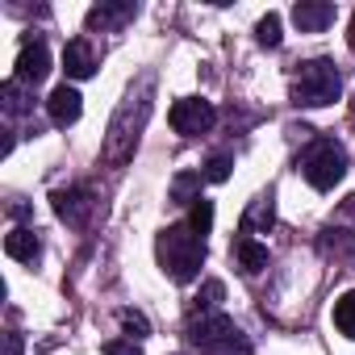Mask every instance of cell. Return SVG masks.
<instances>
[{
	"label": "cell",
	"mask_w": 355,
	"mask_h": 355,
	"mask_svg": "<svg viewBox=\"0 0 355 355\" xmlns=\"http://www.w3.org/2000/svg\"><path fill=\"white\" fill-rule=\"evenodd\" d=\"M155 255L163 263V272L175 280V284H189L201 276V263H205V239L189 226V222H175L159 234L155 243Z\"/></svg>",
	"instance_id": "cell-1"
},
{
	"label": "cell",
	"mask_w": 355,
	"mask_h": 355,
	"mask_svg": "<svg viewBox=\"0 0 355 355\" xmlns=\"http://www.w3.org/2000/svg\"><path fill=\"white\" fill-rule=\"evenodd\" d=\"M146 117H150V80H146L138 92H130V96L121 101V109L113 113V121H109V142H105V159H109V163H125V159H130V150L138 146V134H142Z\"/></svg>",
	"instance_id": "cell-2"
},
{
	"label": "cell",
	"mask_w": 355,
	"mask_h": 355,
	"mask_svg": "<svg viewBox=\"0 0 355 355\" xmlns=\"http://www.w3.org/2000/svg\"><path fill=\"white\" fill-rule=\"evenodd\" d=\"M338 92H343V76H338V67L330 59H309L293 76V105L322 109V105H334Z\"/></svg>",
	"instance_id": "cell-3"
},
{
	"label": "cell",
	"mask_w": 355,
	"mask_h": 355,
	"mask_svg": "<svg viewBox=\"0 0 355 355\" xmlns=\"http://www.w3.org/2000/svg\"><path fill=\"white\" fill-rule=\"evenodd\" d=\"M189 343H193L201 355H251L247 334H243L230 318H222V313L193 322V326H189Z\"/></svg>",
	"instance_id": "cell-4"
},
{
	"label": "cell",
	"mask_w": 355,
	"mask_h": 355,
	"mask_svg": "<svg viewBox=\"0 0 355 355\" xmlns=\"http://www.w3.org/2000/svg\"><path fill=\"white\" fill-rule=\"evenodd\" d=\"M301 171H305V180H309L318 193H330V189L343 180V175H347V155H343L338 142L322 138V142H313V146L305 150Z\"/></svg>",
	"instance_id": "cell-5"
},
{
	"label": "cell",
	"mask_w": 355,
	"mask_h": 355,
	"mask_svg": "<svg viewBox=\"0 0 355 355\" xmlns=\"http://www.w3.org/2000/svg\"><path fill=\"white\" fill-rule=\"evenodd\" d=\"M218 121L214 105L201 101V96H184V101H175L171 105V130L175 134H184V138H197V134H209Z\"/></svg>",
	"instance_id": "cell-6"
},
{
	"label": "cell",
	"mask_w": 355,
	"mask_h": 355,
	"mask_svg": "<svg viewBox=\"0 0 355 355\" xmlns=\"http://www.w3.org/2000/svg\"><path fill=\"white\" fill-rule=\"evenodd\" d=\"M334 17H338V9L330 0H301V5H293V21L301 34H318V30L334 26Z\"/></svg>",
	"instance_id": "cell-7"
},
{
	"label": "cell",
	"mask_w": 355,
	"mask_h": 355,
	"mask_svg": "<svg viewBox=\"0 0 355 355\" xmlns=\"http://www.w3.org/2000/svg\"><path fill=\"white\" fill-rule=\"evenodd\" d=\"M46 113H51L55 125H76L80 113H84V96H80L71 84H59V88L51 92V101H46Z\"/></svg>",
	"instance_id": "cell-8"
},
{
	"label": "cell",
	"mask_w": 355,
	"mask_h": 355,
	"mask_svg": "<svg viewBox=\"0 0 355 355\" xmlns=\"http://www.w3.org/2000/svg\"><path fill=\"white\" fill-rule=\"evenodd\" d=\"M55 214L67 226H84L88 214H92V193L88 189H63V193H55Z\"/></svg>",
	"instance_id": "cell-9"
},
{
	"label": "cell",
	"mask_w": 355,
	"mask_h": 355,
	"mask_svg": "<svg viewBox=\"0 0 355 355\" xmlns=\"http://www.w3.org/2000/svg\"><path fill=\"white\" fill-rule=\"evenodd\" d=\"M46 71H51V51H46L42 42H30V46L21 51V59H17V80L34 88V84L46 80Z\"/></svg>",
	"instance_id": "cell-10"
},
{
	"label": "cell",
	"mask_w": 355,
	"mask_h": 355,
	"mask_svg": "<svg viewBox=\"0 0 355 355\" xmlns=\"http://www.w3.org/2000/svg\"><path fill=\"white\" fill-rule=\"evenodd\" d=\"M63 67H67V76H71V80H88V76L96 71L92 42H88V38H71V42L63 46Z\"/></svg>",
	"instance_id": "cell-11"
},
{
	"label": "cell",
	"mask_w": 355,
	"mask_h": 355,
	"mask_svg": "<svg viewBox=\"0 0 355 355\" xmlns=\"http://www.w3.org/2000/svg\"><path fill=\"white\" fill-rule=\"evenodd\" d=\"M5 251H9V259L34 263V259L42 255V239H38L30 226H17V230H9V234H5Z\"/></svg>",
	"instance_id": "cell-12"
},
{
	"label": "cell",
	"mask_w": 355,
	"mask_h": 355,
	"mask_svg": "<svg viewBox=\"0 0 355 355\" xmlns=\"http://www.w3.org/2000/svg\"><path fill=\"white\" fill-rule=\"evenodd\" d=\"M234 259H239V268H243L247 276H255V272H263V268H268V247H263V243H255L251 234H243V239L234 243Z\"/></svg>",
	"instance_id": "cell-13"
},
{
	"label": "cell",
	"mask_w": 355,
	"mask_h": 355,
	"mask_svg": "<svg viewBox=\"0 0 355 355\" xmlns=\"http://www.w3.org/2000/svg\"><path fill=\"white\" fill-rule=\"evenodd\" d=\"M138 9L130 5H96V9H88V30H113V26H121V21H130Z\"/></svg>",
	"instance_id": "cell-14"
},
{
	"label": "cell",
	"mask_w": 355,
	"mask_h": 355,
	"mask_svg": "<svg viewBox=\"0 0 355 355\" xmlns=\"http://www.w3.org/2000/svg\"><path fill=\"white\" fill-rule=\"evenodd\" d=\"M272 218H276L272 193L255 197V201H251V209H247V218H243V234H251V230H268V226H272Z\"/></svg>",
	"instance_id": "cell-15"
},
{
	"label": "cell",
	"mask_w": 355,
	"mask_h": 355,
	"mask_svg": "<svg viewBox=\"0 0 355 355\" xmlns=\"http://www.w3.org/2000/svg\"><path fill=\"white\" fill-rule=\"evenodd\" d=\"M334 326H338V334L355 338V288L334 301Z\"/></svg>",
	"instance_id": "cell-16"
},
{
	"label": "cell",
	"mask_w": 355,
	"mask_h": 355,
	"mask_svg": "<svg viewBox=\"0 0 355 355\" xmlns=\"http://www.w3.org/2000/svg\"><path fill=\"white\" fill-rule=\"evenodd\" d=\"M222 301H226V284H222V280H205L201 293H197V309H201L205 318H214Z\"/></svg>",
	"instance_id": "cell-17"
},
{
	"label": "cell",
	"mask_w": 355,
	"mask_h": 355,
	"mask_svg": "<svg viewBox=\"0 0 355 355\" xmlns=\"http://www.w3.org/2000/svg\"><path fill=\"white\" fill-rule=\"evenodd\" d=\"M197 189H201V175H197V171L175 175V184H171V201H180V205H189V201H201V197H197Z\"/></svg>",
	"instance_id": "cell-18"
},
{
	"label": "cell",
	"mask_w": 355,
	"mask_h": 355,
	"mask_svg": "<svg viewBox=\"0 0 355 355\" xmlns=\"http://www.w3.org/2000/svg\"><path fill=\"white\" fill-rule=\"evenodd\" d=\"M189 226H193V230H197V234L205 239V234L214 230V201H205V197H201V201H193V214H189Z\"/></svg>",
	"instance_id": "cell-19"
},
{
	"label": "cell",
	"mask_w": 355,
	"mask_h": 355,
	"mask_svg": "<svg viewBox=\"0 0 355 355\" xmlns=\"http://www.w3.org/2000/svg\"><path fill=\"white\" fill-rule=\"evenodd\" d=\"M255 38H259V46H272V51H276L280 38H284V34H280V13H268V17L255 26Z\"/></svg>",
	"instance_id": "cell-20"
},
{
	"label": "cell",
	"mask_w": 355,
	"mask_h": 355,
	"mask_svg": "<svg viewBox=\"0 0 355 355\" xmlns=\"http://www.w3.org/2000/svg\"><path fill=\"white\" fill-rule=\"evenodd\" d=\"M117 318H121V330H125V338H134V343H138V338H146V334H150V322H146L138 309H121Z\"/></svg>",
	"instance_id": "cell-21"
},
{
	"label": "cell",
	"mask_w": 355,
	"mask_h": 355,
	"mask_svg": "<svg viewBox=\"0 0 355 355\" xmlns=\"http://www.w3.org/2000/svg\"><path fill=\"white\" fill-rule=\"evenodd\" d=\"M21 88H30V84L9 80L5 88H0V96H5V109H9V113H26V109H30V101H26V92H21Z\"/></svg>",
	"instance_id": "cell-22"
},
{
	"label": "cell",
	"mask_w": 355,
	"mask_h": 355,
	"mask_svg": "<svg viewBox=\"0 0 355 355\" xmlns=\"http://www.w3.org/2000/svg\"><path fill=\"white\" fill-rule=\"evenodd\" d=\"M322 251L351 255V251H355V234H343V230H322Z\"/></svg>",
	"instance_id": "cell-23"
},
{
	"label": "cell",
	"mask_w": 355,
	"mask_h": 355,
	"mask_svg": "<svg viewBox=\"0 0 355 355\" xmlns=\"http://www.w3.org/2000/svg\"><path fill=\"white\" fill-rule=\"evenodd\" d=\"M230 167H234V159H230V155H214V159L205 163V180H214V184L230 180Z\"/></svg>",
	"instance_id": "cell-24"
},
{
	"label": "cell",
	"mask_w": 355,
	"mask_h": 355,
	"mask_svg": "<svg viewBox=\"0 0 355 355\" xmlns=\"http://www.w3.org/2000/svg\"><path fill=\"white\" fill-rule=\"evenodd\" d=\"M105 355H142V347L134 338H113V343H105Z\"/></svg>",
	"instance_id": "cell-25"
},
{
	"label": "cell",
	"mask_w": 355,
	"mask_h": 355,
	"mask_svg": "<svg viewBox=\"0 0 355 355\" xmlns=\"http://www.w3.org/2000/svg\"><path fill=\"white\" fill-rule=\"evenodd\" d=\"M5 343H9V351H5V355H21V338H17V334H9Z\"/></svg>",
	"instance_id": "cell-26"
},
{
	"label": "cell",
	"mask_w": 355,
	"mask_h": 355,
	"mask_svg": "<svg viewBox=\"0 0 355 355\" xmlns=\"http://www.w3.org/2000/svg\"><path fill=\"white\" fill-rule=\"evenodd\" d=\"M338 218H351V222H355V197L343 201V214H338Z\"/></svg>",
	"instance_id": "cell-27"
},
{
	"label": "cell",
	"mask_w": 355,
	"mask_h": 355,
	"mask_svg": "<svg viewBox=\"0 0 355 355\" xmlns=\"http://www.w3.org/2000/svg\"><path fill=\"white\" fill-rule=\"evenodd\" d=\"M347 42H351V51H355V17H351V34H347Z\"/></svg>",
	"instance_id": "cell-28"
}]
</instances>
